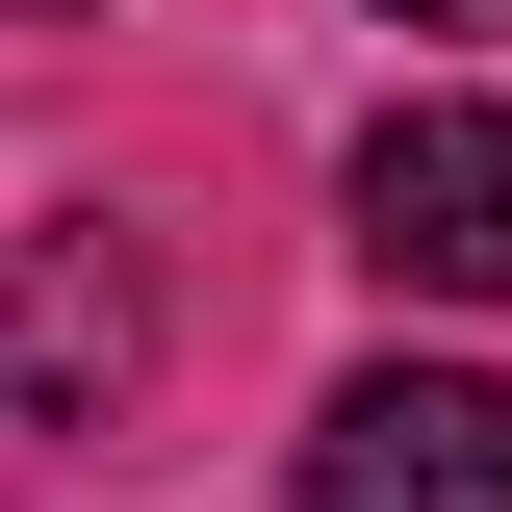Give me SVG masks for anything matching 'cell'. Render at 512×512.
<instances>
[{
  "label": "cell",
  "mask_w": 512,
  "mask_h": 512,
  "mask_svg": "<svg viewBox=\"0 0 512 512\" xmlns=\"http://www.w3.org/2000/svg\"><path fill=\"white\" fill-rule=\"evenodd\" d=\"M359 256L436 282V308H512V103H384L359 128Z\"/></svg>",
  "instance_id": "cell-1"
},
{
  "label": "cell",
  "mask_w": 512,
  "mask_h": 512,
  "mask_svg": "<svg viewBox=\"0 0 512 512\" xmlns=\"http://www.w3.org/2000/svg\"><path fill=\"white\" fill-rule=\"evenodd\" d=\"M308 512H512V384L359 359V384L308 410Z\"/></svg>",
  "instance_id": "cell-2"
},
{
  "label": "cell",
  "mask_w": 512,
  "mask_h": 512,
  "mask_svg": "<svg viewBox=\"0 0 512 512\" xmlns=\"http://www.w3.org/2000/svg\"><path fill=\"white\" fill-rule=\"evenodd\" d=\"M0 410H26L52 461L128 410V231H103V205H52V231H26V384H0Z\"/></svg>",
  "instance_id": "cell-3"
},
{
  "label": "cell",
  "mask_w": 512,
  "mask_h": 512,
  "mask_svg": "<svg viewBox=\"0 0 512 512\" xmlns=\"http://www.w3.org/2000/svg\"><path fill=\"white\" fill-rule=\"evenodd\" d=\"M26 26H77V0H26Z\"/></svg>",
  "instance_id": "cell-4"
}]
</instances>
